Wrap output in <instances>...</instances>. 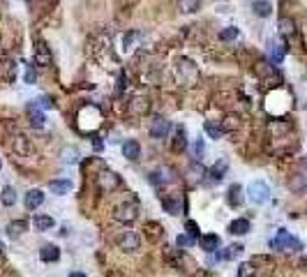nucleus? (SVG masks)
Here are the masks:
<instances>
[{
    "label": "nucleus",
    "instance_id": "obj_24",
    "mask_svg": "<svg viewBox=\"0 0 307 277\" xmlns=\"http://www.w3.org/2000/svg\"><path fill=\"white\" fill-rule=\"evenodd\" d=\"M252 9H254V14H256V16H261V19H268V16L273 14V5H270L268 0H254Z\"/></svg>",
    "mask_w": 307,
    "mask_h": 277
},
{
    "label": "nucleus",
    "instance_id": "obj_27",
    "mask_svg": "<svg viewBox=\"0 0 307 277\" xmlns=\"http://www.w3.org/2000/svg\"><path fill=\"white\" fill-rule=\"evenodd\" d=\"M28 229V222L26 220H16V222H9V226H7V233H9V238H19L23 236Z\"/></svg>",
    "mask_w": 307,
    "mask_h": 277
},
{
    "label": "nucleus",
    "instance_id": "obj_19",
    "mask_svg": "<svg viewBox=\"0 0 307 277\" xmlns=\"http://www.w3.org/2000/svg\"><path fill=\"white\" fill-rule=\"evenodd\" d=\"M187 148V134H185V127H176L174 132V141H171V150L174 153H183Z\"/></svg>",
    "mask_w": 307,
    "mask_h": 277
},
{
    "label": "nucleus",
    "instance_id": "obj_26",
    "mask_svg": "<svg viewBox=\"0 0 307 277\" xmlns=\"http://www.w3.org/2000/svg\"><path fill=\"white\" fill-rule=\"evenodd\" d=\"M277 28H280L282 37H294L296 35V23H294V19H289V16H282L280 23H277Z\"/></svg>",
    "mask_w": 307,
    "mask_h": 277
},
{
    "label": "nucleus",
    "instance_id": "obj_17",
    "mask_svg": "<svg viewBox=\"0 0 307 277\" xmlns=\"http://www.w3.org/2000/svg\"><path fill=\"white\" fill-rule=\"evenodd\" d=\"M227 171H229V160H227V157H220V160L210 166V171H208V173H210V178H213V180H222V178L227 176Z\"/></svg>",
    "mask_w": 307,
    "mask_h": 277
},
{
    "label": "nucleus",
    "instance_id": "obj_46",
    "mask_svg": "<svg viewBox=\"0 0 307 277\" xmlns=\"http://www.w3.org/2000/svg\"><path fill=\"white\" fill-rule=\"evenodd\" d=\"M194 150H196V155H203V141H196V146H194Z\"/></svg>",
    "mask_w": 307,
    "mask_h": 277
},
{
    "label": "nucleus",
    "instance_id": "obj_7",
    "mask_svg": "<svg viewBox=\"0 0 307 277\" xmlns=\"http://www.w3.org/2000/svg\"><path fill=\"white\" fill-rule=\"evenodd\" d=\"M116 245L121 247L123 252H136L141 247V238L134 233V231H123L116 238Z\"/></svg>",
    "mask_w": 307,
    "mask_h": 277
},
{
    "label": "nucleus",
    "instance_id": "obj_51",
    "mask_svg": "<svg viewBox=\"0 0 307 277\" xmlns=\"http://www.w3.org/2000/svg\"><path fill=\"white\" fill-rule=\"evenodd\" d=\"M305 109H307V107H305Z\"/></svg>",
    "mask_w": 307,
    "mask_h": 277
},
{
    "label": "nucleus",
    "instance_id": "obj_1",
    "mask_svg": "<svg viewBox=\"0 0 307 277\" xmlns=\"http://www.w3.org/2000/svg\"><path fill=\"white\" fill-rule=\"evenodd\" d=\"M270 247H273V250H280V252H301L303 243L296 236H291L287 229H280L277 236L270 240Z\"/></svg>",
    "mask_w": 307,
    "mask_h": 277
},
{
    "label": "nucleus",
    "instance_id": "obj_10",
    "mask_svg": "<svg viewBox=\"0 0 307 277\" xmlns=\"http://www.w3.org/2000/svg\"><path fill=\"white\" fill-rule=\"evenodd\" d=\"M169 132H171V122L167 118H162V115L153 118V122H150V136L153 139H167Z\"/></svg>",
    "mask_w": 307,
    "mask_h": 277
},
{
    "label": "nucleus",
    "instance_id": "obj_30",
    "mask_svg": "<svg viewBox=\"0 0 307 277\" xmlns=\"http://www.w3.org/2000/svg\"><path fill=\"white\" fill-rule=\"evenodd\" d=\"M61 157H62V162H65V164H76L81 160L79 150H76V148H69V146H67V148H62Z\"/></svg>",
    "mask_w": 307,
    "mask_h": 277
},
{
    "label": "nucleus",
    "instance_id": "obj_22",
    "mask_svg": "<svg viewBox=\"0 0 307 277\" xmlns=\"http://www.w3.org/2000/svg\"><path fill=\"white\" fill-rule=\"evenodd\" d=\"M40 259L44 261V264H54V261L61 259V250H58L56 245H44V247L40 250Z\"/></svg>",
    "mask_w": 307,
    "mask_h": 277
},
{
    "label": "nucleus",
    "instance_id": "obj_2",
    "mask_svg": "<svg viewBox=\"0 0 307 277\" xmlns=\"http://www.w3.org/2000/svg\"><path fill=\"white\" fill-rule=\"evenodd\" d=\"M136 217H139V206L134 201H125L114 208V220L121 224H132Z\"/></svg>",
    "mask_w": 307,
    "mask_h": 277
},
{
    "label": "nucleus",
    "instance_id": "obj_25",
    "mask_svg": "<svg viewBox=\"0 0 307 277\" xmlns=\"http://www.w3.org/2000/svg\"><path fill=\"white\" fill-rule=\"evenodd\" d=\"M162 206H164V210H167L169 215H181L183 213L181 199H171V196H167V199H162Z\"/></svg>",
    "mask_w": 307,
    "mask_h": 277
},
{
    "label": "nucleus",
    "instance_id": "obj_21",
    "mask_svg": "<svg viewBox=\"0 0 307 277\" xmlns=\"http://www.w3.org/2000/svg\"><path fill=\"white\" fill-rule=\"evenodd\" d=\"M270 60H273V65H282V60H284V55H287V44L284 42H273L270 44Z\"/></svg>",
    "mask_w": 307,
    "mask_h": 277
},
{
    "label": "nucleus",
    "instance_id": "obj_42",
    "mask_svg": "<svg viewBox=\"0 0 307 277\" xmlns=\"http://www.w3.org/2000/svg\"><path fill=\"white\" fill-rule=\"evenodd\" d=\"M35 79H37V72H35L33 65H28L26 67V83H35Z\"/></svg>",
    "mask_w": 307,
    "mask_h": 277
},
{
    "label": "nucleus",
    "instance_id": "obj_39",
    "mask_svg": "<svg viewBox=\"0 0 307 277\" xmlns=\"http://www.w3.org/2000/svg\"><path fill=\"white\" fill-rule=\"evenodd\" d=\"M289 129H291V125H289V122H270V132H273V134H284V132H289Z\"/></svg>",
    "mask_w": 307,
    "mask_h": 277
},
{
    "label": "nucleus",
    "instance_id": "obj_50",
    "mask_svg": "<svg viewBox=\"0 0 307 277\" xmlns=\"http://www.w3.org/2000/svg\"><path fill=\"white\" fill-rule=\"evenodd\" d=\"M0 169H2V160H0Z\"/></svg>",
    "mask_w": 307,
    "mask_h": 277
},
{
    "label": "nucleus",
    "instance_id": "obj_9",
    "mask_svg": "<svg viewBox=\"0 0 307 277\" xmlns=\"http://www.w3.org/2000/svg\"><path fill=\"white\" fill-rule=\"evenodd\" d=\"M148 97H141V95H136V97H132V100L127 102V113L132 115V118H141V115H146L148 111Z\"/></svg>",
    "mask_w": 307,
    "mask_h": 277
},
{
    "label": "nucleus",
    "instance_id": "obj_4",
    "mask_svg": "<svg viewBox=\"0 0 307 277\" xmlns=\"http://www.w3.org/2000/svg\"><path fill=\"white\" fill-rule=\"evenodd\" d=\"M102 120V113L97 107H83L79 111V127L83 129V132H88V129H95L97 125H100Z\"/></svg>",
    "mask_w": 307,
    "mask_h": 277
},
{
    "label": "nucleus",
    "instance_id": "obj_47",
    "mask_svg": "<svg viewBox=\"0 0 307 277\" xmlns=\"http://www.w3.org/2000/svg\"><path fill=\"white\" fill-rule=\"evenodd\" d=\"M67 277H86V275H83V273H79V271H74V273H69Z\"/></svg>",
    "mask_w": 307,
    "mask_h": 277
},
{
    "label": "nucleus",
    "instance_id": "obj_31",
    "mask_svg": "<svg viewBox=\"0 0 307 277\" xmlns=\"http://www.w3.org/2000/svg\"><path fill=\"white\" fill-rule=\"evenodd\" d=\"M203 129H206V134L210 136V139H220V136H224L222 125H217V122H213V120H208L206 125H203Z\"/></svg>",
    "mask_w": 307,
    "mask_h": 277
},
{
    "label": "nucleus",
    "instance_id": "obj_11",
    "mask_svg": "<svg viewBox=\"0 0 307 277\" xmlns=\"http://www.w3.org/2000/svg\"><path fill=\"white\" fill-rule=\"evenodd\" d=\"M0 76H2L7 83L16 81V62H14L12 58H2V65H0Z\"/></svg>",
    "mask_w": 307,
    "mask_h": 277
},
{
    "label": "nucleus",
    "instance_id": "obj_15",
    "mask_svg": "<svg viewBox=\"0 0 307 277\" xmlns=\"http://www.w3.org/2000/svg\"><path fill=\"white\" fill-rule=\"evenodd\" d=\"M23 203H26L28 210H37L44 203V192L42 189H30L26 194V199H23Z\"/></svg>",
    "mask_w": 307,
    "mask_h": 277
},
{
    "label": "nucleus",
    "instance_id": "obj_3",
    "mask_svg": "<svg viewBox=\"0 0 307 277\" xmlns=\"http://www.w3.org/2000/svg\"><path fill=\"white\" fill-rule=\"evenodd\" d=\"M95 183H97V187H100L104 194H109V192H116V189L121 187V176L109 169H102L100 173L95 176Z\"/></svg>",
    "mask_w": 307,
    "mask_h": 277
},
{
    "label": "nucleus",
    "instance_id": "obj_12",
    "mask_svg": "<svg viewBox=\"0 0 307 277\" xmlns=\"http://www.w3.org/2000/svg\"><path fill=\"white\" fill-rule=\"evenodd\" d=\"M249 229H252V224H249V220H245V217H238V220H234V222L229 224V233H231V236H247Z\"/></svg>",
    "mask_w": 307,
    "mask_h": 277
},
{
    "label": "nucleus",
    "instance_id": "obj_13",
    "mask_svg": "<svg viewBox=\"0 0 307 277\" xmlns=\"http://www.w3.org/2000/svg\"><path fill=\"white\" fill-rule=\"evenodd\" d=\"M26 111H28V120H30L33 127H44V120H47V118H44V113H42V109L37 107V104L30 102Z\"/></svg>",
    "mask_w": 307,
    "mask_h": 277
},
{
    "label": "nucleus",
    "instance_id": "obj_43",
    "mask_svg": "<svg viewBox=\"0 0 307 277\" xmlns=\"http://www.w3.org/2000/svg\"><path fill=\"white\" fill-rule=\"evenodd\" d=\"M187 233H189V236H192V238H196V236H199V226H196V222H192V220L187 222Z\"/></svg>",
    "mask_w": 307,
    "mask_h": 277
},
{
    "label": "nucleus",
    "instance_id": "obj_8",
    "mask_svg": "<svg viewBox=\"0 0 307 277\" xmlns=\"http://www.w3.org/2000/svg\"><path fill=\"white\" fill-rule=\"evenodd\" d=\"M33 58H35V65H40V67H49L51 65V51H49V47L42 40L35 42Z\"/></svg>",
    "mask_w": 307,
    "mask_h": 277
},
{
    "label": "nucleus",
    "instance_id": "obj_35",
    "mask_svg": "<svg viewBox=\"0 0 307 277\" xmlns=\"http://www.w3.org/2000/svg\"><path fill=\"white\" fill-rule=\"evenodd\" d=\"M0 201L5 203V206H14V203H16V192H14V187H5V189H2Z\"/></svg>",
    "mask_w": 307,
    "mask_h": 277
},
{
    "label": "nucleus",
    "instance_id": "obj_38",
    "mask_svg": "<svg viewBox=\"0 0 307 277\" xmlns=\"http://www.w3.org/2000/svg\"><path fill=\"white\" fill-rule=\"evenodd\" d=\"M194 240H196V238H192L189 233H181V236L176 238V245H178V247H192Z\"/></svg>",
    "mask_w": 307,
    "mask_h": 277
},
{
    "label": "nucleus",
    "instance_id": "obj_28",
    "mask_svg": "<svg viewBox=\"0 0 307 277\" xmlns=\"http://www.w3.org/2000/svg\"><path fill=\"white\" fill-rule=\"evenodd\" d=\"M49 189H51L54 194L62 196V194H67V192L72 189V183H69V180H51V185H49Z\"/></svg>",
    "mask_w": 307,
    "mask_h": 277
},
{
    "label": "nucleus",
    "instance_id": "obj_41",
    "mask_svg": "<svg viewBox=\"0 0 307 277\" xmlns=\"http://www.w3.org/2000/svg\"><path fill=\"white\" fill-rule=\"evenodd\" d=\"M35 104H37V107H40V109H51V107H54V102L49 100L47 95H42V97H40V100H37V102H35Z\"/></svg>",
    "mask_w": 307,
    "mask_h": 277
},
{
    "label": "nucleus",
    "instance_id": "obj_49",
    "mask_svg": "<svg viewBox=\"0 0 307 277\" xmlns=\"http://www.w3.org/2000/svg\"><path fill=\"white\" fill-rule=\"evenodd\" d=\"M301 162H303V169H307V155H305V157H303Z\"/></svg>",
    "mask_w": 307,
    "mask_h": 277
},
{
    "label": "nucleus",
    "instance_id": "obj_48",
    "mask_svg": "<svg viewBox=\"0 0 307 277\" xmlns=\"http://www.w3.org/2000/svg\"><path fill=\"white\" fill-rule=\"evenodd\" d=\"M5 254V245H2V240H0V257Z\"/></svg>",
    "mask_w": 307,
    "mask_h": 277
},
{
    "label": "nucleus",
    "instance_id": "obj_34",
    "mask_svg": "<svg viewBox=\"0 0 307 277\" xmlns=\"http://www.w3.org/2000/svg\"><path fill=\"white\" fill-rule=\"evenodd\" d=\"M238 35H241V30H238L236 26H227V28H224V30L220 33V40H222V42H231V40H236Z\"/></svg>",
    "mask_w": 307,
    "mask_h": 277
},
{
    "label": "nucleus",
    "instance_id": "obj_44",
    "mask_svg": "<svg viewBox=\"0 0 307 277\" xmlns=\"http://www.w3.org/2000/svg\"><path fill=\"white\" fill-rule=\"evenodd\" d=\"M298 268L307 273V257H301V259H298Z\"/></svg>",
    "mask_w": 307,
    "mask_h": 277
},
{
    "label": "nucleus",
    "instance_id": "obj_6",
    "mask_svg": "<svg viewBox=\"0 0 307 277\" xmlns=\"http://www.w3.org/2000/svg\"><path fill=\"white\" fill-rule=\"evenodd\" d=\"M176 72H178V79L187 81L189 86L199 79V67H196L189 58H181V60H178V65H176Z\"/></svg>",
    "mask_w": 307,
    "mask_h": 277
},
{
    "label": "nucleus",
    "instance_id": "obj_14",
    "mask_svg": "<svg viewBox=\"0 0 307 277\" xmlns=\"http://www.w3.org/2000/svg\"><path fill=\"white\" fill-rule=\"evenodd\" d=\"M123 155L129 160V162H136L141 157V146L139 141H134V139H127L125 143H123Z\"/></svg>",
    "mask_w": 307,
    "mask_h": 277
},
{
    "label": "nucleus",
    "instance_id": "obj_16",
    "mask_svg": "<svg viewBox=\"0 0 307 277\" xmlns=\"http://www.w3.org/2000/svg\"><path fill=\"white\" fill-rule=\"evenodd\" d=\"M199 245L201 250L208 252V254H213V252L220 250V236H215V233H208V236H201L199 238Z\"/></svg>",
    "mask_w": 307,
    "mask_h": 277
},
{
    "label": "nucleus",
    "instance_id": "obj_45",
    "mask_svg": "<svg viewBox=\"0 0 307 277\" xmlns=\"http://www.w3.org/2000/svg\"><path fill=\"white\" fill-rule=\"evenodd\" d=\"M132 40H134V35L129 33V35H125V37H123V44H125V49L129 47V44H132Z\"/></svg>",
    "mask_w": 307,
    "mask_h": 277
},
{
    "label": "nucleus",
    "instance_id": "obj_40",
    "mask_svg": "<svg viewBox=\"0 0 307 277\" xmlns=\"http://www.w3.org/2000/svg\"><path fill=\"white\" fill-rule=\"evenodd\" d=\"M289 187L294 189V192H298V189H303L305 187V178H294V180H291V183H289Z\"/></svg>",
    "mask_w": 307,
    "mask_h": 277
},
{
    "label": "nucleus",
    "instance_id": "obj_32",
    "mask_svg": "<svg viewBox=\"0 0 307 277\" xmlns=\"http://www.w3.org/2000/svg\"><path fill=\"white\" fill-rule=\"evenodd\" d=\"M12 148L16 150L19 155H26V153H28V141H26V136H23V134H16V136H14Z\"/></svg>",
    "mask_w": 307,
    "mask_h": 277
},
{
    "label": "nucleus",
    "instance_id": "obj_37",
    "mask_svg": "<svg viewBox=\"0 0 307 277\" xmlns=\"http://www.w3.org/2000/svg\"><path fill=\"white\" fill-rule=\"evenodd\" d=\"M187 173H189V183H199L201 176H203V166H199V164H192Z\"/></svg>",
    "mask_w": 307,
    "mask_h": 277
},
{
    "label": "nucleus",
    "instance_id": "obj_20",
    "mask_svg": "<svg viewBox=\"0 0 307 277\" xmlns=\"http://www.w3.org/2000/svg\"><path fill=\"white\" fill-rule=\"evenodd\" d=\"M227 201H229V206L231 208H238L243 201H245V196H243V187L241 185H231L229 187V192H227Z\"/></svg>",
    "mask_w": 307,
    "mask_h": 277
},
{
    "label": "nucleus",
    "instance_id": "obj_5",
    "mask_svg": "<svg viewBox=\"0 0 307 277\" xmlns=\"http://www.w3.org/2000/svg\"><path fill=\"white\" fill-rule=\"evenodd\" d=\"M247 196H249L252 203L261 206V203L270 201V187H268V183H263V180H254V183H249V187H247Z\"/></svg>",
    "mask_w": 307,
    "mask_h": 277
},
{
    "label": "nucleus",
    "instance_id": "obj_23",
    "mask_svg": "<svg viewBox=\"0 0 307 277\" xmlns=\"http://www.w3.org/2000/svg\"><path fill=\"white\" fill-rule=\"evenodd\" d=\"M54 217L51 215H35L33 217V226L35 231H49V229H54Z\"/></svg>",
    "mask_w": 307,
    "mask_h": 277
},
{
    "label": "nucleus",
    "instance_id": "obj_33",
    "mask_svg": "<svg viewBox=\"0 0 307 277\" xmlns=\"http://www.w3.org/2000/svg\"><path fill=\"white\" fill-rule=\"evenodd\" d=\"M238 127H241V118H238V115H227L224 122H222V129H224V132H236Z\"/></svg>",
    "mask_w": 307,
    "mask_h": 277
},
{
    "label": "nucleus",
    "instance_id": "obj_18",
    "mask_svg": "<svg viewBox=\"0 0 307 277\" xmlns=\"http://www.w3.org/2000/svg\"><path fill=\"white\" fill-rule=\"evenodd\" d=\"M243 250H245L243 245H229V247H227L224 252H220V250L215 252V259H217V261H231V259L241 257Z\"/></svg>",
    "mask_w": 307,
    "mask_h": 277
},
{
    "label": "nucleus",
    "instance_id": "obj_29",
    "mask_svg": "<svg viewBox=\"0 0 307 277\" xmlns=\"http://www.w3.org/2000/svg\"><path fill=\"white\" fill-rule=\"evenodd\" d=\"M201 7V0H178V9L183 14H194Z\"/></svg>",
    "mask_w": 307,
    "mask_h": 277
},
{
    "label": "nucleus",
    "instance_id": "obj_36",
    "mask_svg": "<svg viewBox=\"0 0 307 277\" xmlns=\"http://www.w3.org/2000/svg\"><path fill=\"white\" fill-rule=\"evenodd\" d=\"M238 277H256V268H254V264L245 261V264L238 266Z\"/></svg>",
    "mask_w": 307,
    "mask_h": 277
}]
</instances>
